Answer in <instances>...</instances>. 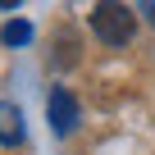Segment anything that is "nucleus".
Here are the masks:
<instances>
[{"mask_svg": "<svg viewBox=\"0 0 155 155\" xmlns=\"http://www.w3.org/2000/svg\"><path fill=\"white\" fill-rule=\"evenodd\" d=\"M137 9H141V14L150 18V28H155V0H141V5H137Z\"/></svg>", "mask_w": 155, "mask_h": 155, "instance_id": "6", "label": "nucleus"}, {"mask_svg": "<svg viewBox=\"0 0 155 155\" xmlns=\"http://www.w3.org/2000/svg\"><path fill=\"white\" fill-rule=\"evenodd\" d=\"M46 114H50V128H55V137H68V132L78 128V101H73V91L55 87V91H50V105H46Z\"/></svg>", "mask_w": 155, "mask_h": 155, "instance_id": "2", "label": "nucleus"}, {"mask_svg": "<svg viewBox=\"0 0 155 155\" xmlns=\"http://www.w3.org/2000/svg\"><path fill=\"white\" fill-rule=\"evenodd\" d=\"M0 9H18V0H0Z\"/></svg>", "mask_w": 155, "mask_h": 155, "instance_id": "7", "label": "nucleus"}, {"mask_svg": "<svg viewBox=\"0 0 155 155\" xmlns=\"http://www.w3.org/2000/svg\"><path fill=\"white\" fill-rule=\"evenodd\" d=\"M91 32H96L105 46H128L132 32H137V14L123 5V0H96V9H91Z\"/></svg>", "mask_w": 155, "mask_h": 155, "instance_id": "1", "label": "nucleus"}, {"mask_svg": "<svg viewBox=\"0 0 155 155\" xmlns=\"http://www.w3.org/2000/svg\"><path fill=\"white\" fill-rule=\"evenodd\" d=\"M55 64L59 68H73L78 64V37L64 28V32H55Z\"/></svg>", "mask_w": 155, "mask_h": 155, "instance_id": "4", "label": "nucleus"}, {"mask_svg": "<svg viewBox=\"0 0 155 155\" xmlns=\"http://www.w3.org/2000/svg\"><path fill=\"white\" fill-rule=\"evenodd\" d=\"M23 141V110L0 101V146H18Z\"/></svg>", "mask_w": 155, "mask_h": 155, "instance_id": "3", "label": "nucleus"}, {"mask_svg": "<svg viewBox=\"0 0 155 155\" xmlns=\"http://www.w3.org/2000/svg\"><path fill=\"white\" fill-rule=\"evenodd\" d=\"M0 41H5V46H28L32 41V23L28 18H9L5 28H0Z\"/></svg>", "mask_w": 155, "mask_h": 155, "instance_id": "5", "label": "nucleus"}]
</instances>
